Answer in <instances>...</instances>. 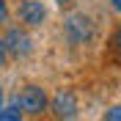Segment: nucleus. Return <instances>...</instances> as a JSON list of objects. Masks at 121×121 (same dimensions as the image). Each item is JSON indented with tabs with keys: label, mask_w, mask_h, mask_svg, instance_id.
<instances>
[{
	"label": "nucleus",
	"mask_w": 121,
	"mask_h": 121,
	"mask_svg": "<svg viewBox=\"0 0 121 121\" xmlns=\"http://www.w3.org/2000/svg\"><path fill=\"white\" fill-rule=\"evenodd\" d=\"M96 33V25L88 14H69L66 22H63V36L72 47H80V44H88Z\"/></svg>",
	"instance_id": "nucleus-1"
},
{
	"label": "nucleus",
	"mask_w": 121,
	"mask_h": 121,
	"mask_svg": "<svg viewBox=\"0 0 121 121\" xmlns=\"http://www.w3.org/2000/svg\"><path fill=\"white\" fill-rule=\"evenodd\" d=\"M3 47H6V52L11 55V58L17 60H25L30 58V55L36 52V41H33V36H30L25 28H6V33H3Z\"/></svg>",
	"instance_id": "nucleus-2"
},
{
	"label": "nucleus",
	"mask_w": 121,
	"mask_h": 121,
	"mask_svg": "<svg viewBox=\"0 0 121 121\" xmlns=\"http://www.w3.org/2000/svg\"><path fill=\"white\" fill-rule=\"evenodd\" d=\"M17 105H19V110L28 113V116H41V113H47V107H50V96H47V91L41 88V85L28 83L19 91Z\"/></svg>",
	"instance_id": "nucleus-3"
},
{
	"label": "nucleus",
	"mask_w": 121,
	"mask_h": 121,
	"mask_svg": "<svg viewBox=\"0 0 121 121\" xmlns=\"http://www.w3.org/2000/svg\"><path fill=\"white\" fill-rule=\"evenodd\" d=\"M17 19L22 22V28H41L47 22V6L41 0H22L17 8Z\"/></svg>",
	"instance_id": "nucleus-4"
},
{
	"label": "nucleus",
	"mask_w": 121,
	"mask_h": 121,
	"mask_svg": "<svg viewBox=\"0 0 121 121\" xmlns=\"http://www.w3.org/2000/svg\"><path fill=\"white\" fill-rule=\"evenodd\" d=\"M77 110H80V102H77V94L72 88H58L52 96V113L58 118H74Z\"/></svg>",
	"instance_id": "nucleus-5"
},
{
	"label": "nucleus",
	"mask_w": 121,
	"mask_h": 121,
	"mask_svg": "<svg viewBox=\"0 0 121 121\" xmlns=\"http://www.w3.org/2000/svg\"><path fill=\"white\" fill-rule=\"evenodd\" d=\"M22 110H19V105H11V107H3L0 105V121H19L22 118Z\"/></svg>",
	"instance_id": "nucleus-6"
},
{
	"label": "nucleus",
	"mask_w": 121,
	"mask_h": 121,
	"mask_svg": "<svg viewBox=\"0 0 121 121\" xmlns=\"http://www.w3.org/2000/svg\"><path fill=\"white\" fill-rule=\"evenodd\" d=\"M110 44H113V52H116V58L121 60V25L113 30V39H110Z\"/></svg>",
	"instance_id": "nucleus-7"
},
{
	"label": "nucleus",
	"mask_w": 121,
	"mask_h": 121,
	"mask_svg": "<svg viewBox=\"0 0 121 121\" xmlns=\"http://www.w3.org/2000/svg\"><path fill=\"white\" fill-rule=\"evenodd\" d=\"M105 118L107 121H121V105H113L110 110H105Z\"/></svg>",
	"instance_id": "nucleus-8"
},
{
	"label": "nucleus",
	"mask_w": 121,
	"mask_h": 121,
	"mask_svg": "<svg viewBox=\"0 0 121 121\" xmlns=\"http://www.w3.org/2000/svg\"><path fill=\"white\" fill-rule=\"evenodd\" d=\"M6 19H8V3L0 0V22H6Z\"/></svg>",
	"instance_id": "nucleus-9"
},
{
	"label": "nucleus",
	"mask_w": 121,
	"mask_h": 121,
	"mask_svg": "<svg viewBox=\"0 0 121 121\" xmlns=\"http://www.w3.org/2000/svg\"><path fill=\"white\" fill-rule=\"evenodd\" d=\"M6 60H8V52H6V47H3V39H0V69L6 66Z\"/></svg>",
	"instance_id": "nucleus-10"
},
{
	"label": "nucleus",
	"mask_w": 121,
	"mask_h": 121,
	"mask_svg": "<svg viewBox=\"0 0 121 121\" xmlns=\"http://www.w3.org/2000/svg\"><path fill=\"white\" fill-rule=\"evenodd\" d=\"M74 3H77V0H55V6H58V8H63V11H66V8H72Z\"/></svg>",
	"instance_id": "nucleus-11"
},
{
	"label": "nucleus",
	"mask_w": 121,
	"mask_h": 121,
	"mask_svg": "<svg viewBox=\"0 0 121 121\" xmlns=\"http://www.w3.org/2000/svg\"><path fill=\"white\" fill-rule=\"evenodd\" d=\"M110 8H113L116 14H121V0H110Z\"/></svg>",
	"instance_id": "nucleus-12"
},
{
	"label": "nucleus",
	"mask_w": 121,
	"mask_h": 121,
	"mask_svg": "<svg viewBox=\"0 0 121 121\" xmlns=\"http://www.w3.org/2000/svg\"><path fill=\"white\" fill-rule=\"evenodd\" d=\"M0 105H3V88H0Z\"/></svg>",
	"instance_id": "nucleus-13"
}]
</instances>
